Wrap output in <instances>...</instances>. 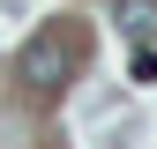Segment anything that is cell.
<instances>
[{"instance_id": "6da1fadb", "label": "cell", "mask_w": 157, "mask_h": 149, "mask_svg": "<svg viewBox=\"0 0 157 149\" xmlns=\"http://www.w3.org/2000/svg\"><path fill=\"white\" fill-rule=\"evenodd\" d=\"M15 74H23V82L37 89V97H52V89H67L75 82V52H67V37H30L23 45V60H15Z\"/></svg>"}, {"instance_id": "7a4b0ae2", "label": "cell", "mask_w": 157, "mask_h": 149, "mask_svg": "<svg viewBox=\"0 0 157 149\" xmlns=\"http://www.w3.org/2000/svg\"><path fill=\"white\" fill-rule=\"evenodd\" d=\"M112 23H120L127 45H157V0H120V8H112Z\"/></svg>"}, {"instance_id": "3957f363", "label": "cell", "mask_w": 157, "mask_h": 149, "mask_svg": "<svg viewBox=\"0 0 157 149\" xmlns=\"http://www.w3.org/2000/svg\"><path fill=\"white\" fill-rule=\"evenodd\" d=\"M135 82H157V45H135V60H127Z\"/></svg>"}]
</instances>
